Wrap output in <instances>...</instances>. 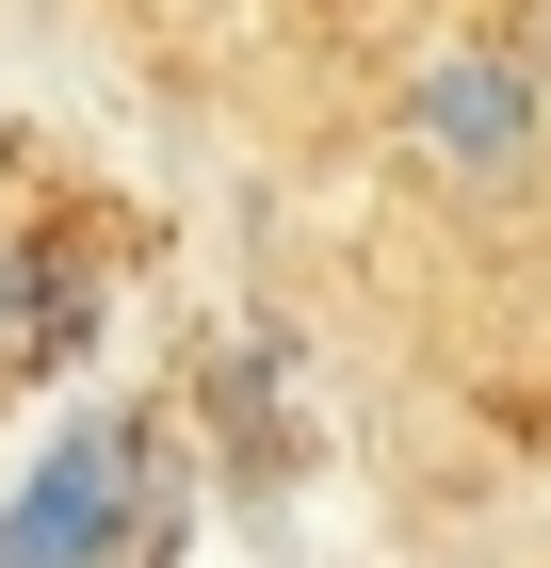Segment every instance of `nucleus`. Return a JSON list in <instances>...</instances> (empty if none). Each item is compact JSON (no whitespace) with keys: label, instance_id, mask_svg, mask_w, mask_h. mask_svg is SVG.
I'll return each mask as SVG.
<instances>
[{"label":"nucleus","instance_id":"1","mask_svg":"<svg viewBox=\"0 0 551 568\" xmlns=\"http://www.w3.org/2000/svg\"><path fill=\"white\" fill-rule=\"evenodd\" d=\"M389 131H406V163L438 195H535L551 179V82L519 33H438L406 65V98H389Z\"/></svg>","mask_w":551,"mask_h":568},{"label":"nucleus","instance_id":"2","mask_svg":"<svg viewBox=\"0 0 551 568\" xmlns=\"http://www.w3.org/2000/svg\"><path fill=\"white\" fill-rule=\"evenodd\" d=\"M519 17H535V33H519V49H535V82H551V0H519Z\"/></svg>","mask_w":551,"mask_h":568}]
</instances>
